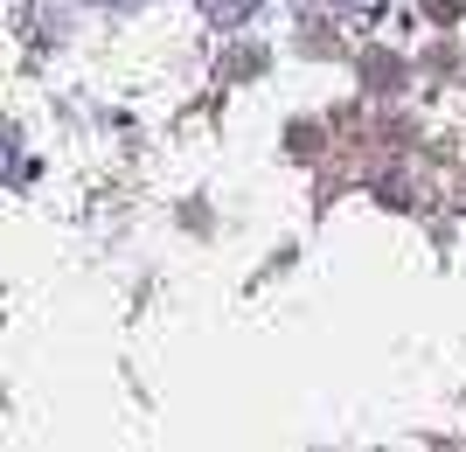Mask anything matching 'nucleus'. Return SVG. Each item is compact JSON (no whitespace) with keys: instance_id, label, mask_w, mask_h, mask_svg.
Wrapping results in <instances>:
<instances>
[{"instance_id":"obj_1","label":"nucleus","mask_w":466,"mask_h":452,"mask_svg":"<svg viewBox=\"0 0 466 452\" xmlns=\"http://www.w3.org/2000/svg\"><path fill=\"white\" fill-rule=\"evenodd\" d=\"M251 7H258V0H202V15H209V21H223V28L251 21Z\"/></svg>"},{"instance_id":"obj_2","label":"nucleus","mask_w":466,"mask_h":452,"mask_svg":"<svg viewBox=\"0 0 466 452\" xmlns=\"http://www.w3.org/2000/svg\"><path fill=\"white\" fill-rule=\"evenodd\" d=\"M425 7H431V15H439V21H452V15H466V0H425Z\"/></svg>"},{"instance_id":"obj_3","label":"nucleus","mask_w":466,"mask_h":452,"mask_svg":"<svg viewBox=\"0 0 466 452\" xmlns=\"http://www.w3.org/2000/svg\"><path fill=\"white\" fill-rule=\"evenodd\" d=\"M97 7H133V0H97Z\"/></svg>"}]
</instances>
